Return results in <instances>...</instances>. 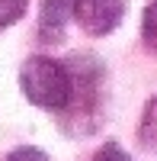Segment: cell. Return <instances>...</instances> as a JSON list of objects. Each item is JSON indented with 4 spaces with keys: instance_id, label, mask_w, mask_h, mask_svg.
<instances>
[{
    "instance_id": "cell-4",
    "label": "cell",
    "mask_w": 157,
    "mask_h": 161,
    "mask_svg": "<svg viewBox=\"0 0 157 161\" xmlns=\"http://www.w3.org/2000/svg\"><path fill=\"white\" fill-rule=\"evenodd\" d=\"M138 139L148 152L157 155V97H151L148 106H144V116H141V126H138Z\"/></svg>"
},
{
    "instance_id": "cell-3",
    "label": "cell",
    "mask_w": 157,
    "mask_h": 161,
    "mask_svg": "<svg viewBox=\"0 0 157 161\" xmlns=\"http://www.w3.org/2000/svg\"><path fill=\"white\" fill-rule=\"evenodd\" d=\"M74 13V0H42V13H38V26H42V39H61L64 23Z\"/></svg>"
},
{
    "instance_id": "cell-5",
    "label": "cell",
    "mask_w": 157,
    "mask_h": 161,
    "mask_svg": "<svg viewBox=\"0 0 157 161\" xmlns=\"http://www.w3.org/2000/svg\"><path fill=\"white\" fill-rule=\"evenodd\" d=\"M141 39H144V45L157 55V0L148 3L144 16H141Z\"/></svg>"
},
{
    "instance_id": "cell-1",
    "label": "cell",
    "mask_w": 157,
    "mask_h": 161,
    "mask_svg": "<svg viewBox=\"0 0 157 161\" xmlns=\"http://www.w3.org/2000/svg\"><path fill=\"white\" fill-rule=\"evenodd\" d=\"M19 87L26 93V100L42 106V110H64L74 93V77L61 61L32 55L19 68Z\"/></svg>"
},
{
    "instance_id": "cell-8",
    "label": "cell",
    "mask_w": 157,
    "mask_h": 161,
    "mask_svg": "<svg viewBox=\"0 0 157 161\" xmlns=\"http://www.w3.org/2000/svg\"><path fill=\"white\" fill-rule=\"evenodd\" d=\"M93 161H132L125 152H122V145H115V142H106L103 148L93 155Z\"/></svg>"
},
{
    "instance_id": "cell-7",
    "label": "cell",
    "mask_w": 157,
    "mask_h": 161,
    "mask_svg": "<svg viewBox=\"0 0 157 161\" xmlns=\"http://www.w3.org/2000/svg\"><path fill=\"white\" fill-rule=\"evenodd\" d=\"M3 161H48V155L35 145H23V148H13Z\"/></svg>"
},
{
    "instance_id": "cell-6",
    "label": "cell",
    "mask_w": 157,
    "mask_h": 161,
    "mask_svg": "<svg viewBox=\"0 0 157 161\" xmlns=\"http://www.w3.org/2000/svg\"><path fill=\"white\" fill-rule=\"evenodd\" d=\"M26 7H29V0H0V29H7L16 19H23Z\"/></svg>"
},
{
    "instance_id": "cell-2",
    "label": "cell",
    "mask_w": 157,
    "mask_h": 161,
    "mask_svg": "<svg viewBox=\"0 0 157 161\" xmlns=\"http://www.w3.org/2000/svg\"><path fill=\"white\" fill-rule=\"evenodd\" d=\"M74 16L90 36H106L125 16V0H74Z\"/></svg>"
}]
</instances>
